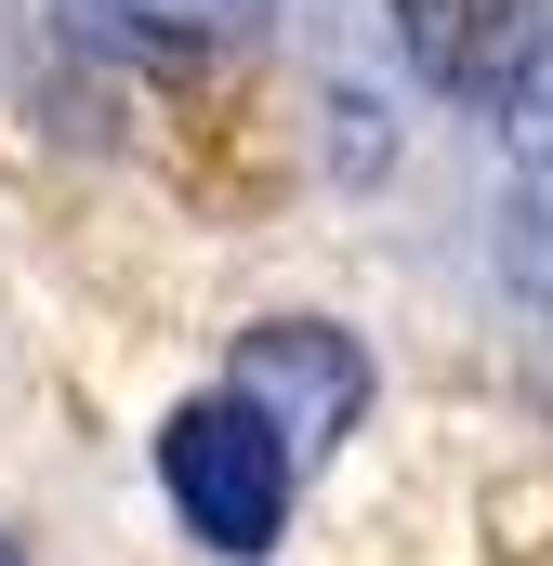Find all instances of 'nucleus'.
I'll use <instances>...</instances> for the list:
<instances>
[{
    "mask_svg": "<svg viewBox=\"0 0 553 566\" xmlns=\"http://www.w3.org/2000/svg\"><path fill=\"white\" fill-rule=\"evenodd\" d=\"M158 488H171V514H185L225 566H251L276 527H290L303 461H290V434H276L238 382H211V396H185V409L158 422Z\"/></svg>",
    "mask_w": 553,
    "mask_h": 566,
    "instance_id": "nucleus-1",
    "label": "nucleus"
},
{
    "mask_svg": "<svg viewBox=\"0 0 553 566\" xmlns=\"http://www.w3.org/2000/svg\"><path fill=\"white\" fill-rule=\"evenodd\" d=\"M225 382L290 434V461L343 448L356 409H369V356H356V329H330V316H264V329H238V369H225Z\"/></svg>",
    "mask_w": 553,
    "mask_h": 566,
    "instance_id": "nucleus-2",
    "label": "nucleus"
},
{
    "mask_svg": "<svg viewBox=\"0 0 553 566\" xmlns=\"http://www.w3.org/2000/svg\"><path fill=\"white\" fill-rule=\"evenodd\" d=\"M396 40L448 106H514L553 66V0H396Z\"/></svg>",
    "mask_w": 553,
    "mask_h": 566,
    "instance_id": "nucleus-3",
    "label": "nucleus"
},
{
    "mask_svg": "<svg viewBox=\"0 0 553 566\" xmlns=\"http://www.w3.org/2000/svg\"><path fill=\"white\" fill-rule=\"evenodd\" d=\"M501 277L528 290V303H553V171H528L501 198Z\"/></svg>",
    "mask_w": 553,
    "mask_h": 566,
    "instance_id": "nucleus-4",
    "label": "nucleus"
},
{
    "mask_svg": "<svg viewBox=\"0 0 553 566\" xmlns=\"http://www.w3.org/2000/svg\"><path fill=\"white\" fill-rule=\"evenodd\" d=\"M93 27H133V40H225V27H251L264 0H80Z\"/></svg>",
    "mask_w": 553,
    "mask_h": 566,
    "instance_id": "nucleus-5",
    "label": "nucleus"
},
{
    "mask_svg": "<svg viewBox=\"0 0 553 566\" xmlns=\"http://www.w3.org/2000/svg\"><path fill=\"white\" fill-rule=\"evenodd\" d=\"M501 133H514V158H528V171H553V66L514 93V106H501Z\"/></svg>",
    "mask_w": 553,
    "mask_h": 566,
    "instance_id": "nucleus-6",
    "label": "nucleus"
},
{
    "mask_svg": "<svg viewBox=\"0 0 553 566\" xmlns=\"http://www.w3.org/2000/svg\"><path fill=\"white\" fill-rule=\"evenodd\" d=\"M0 566H27V554H13V541H0Z\"/></svg>",
    "mask_w": 553,
    "mask_h": 566,
    "instance_id": "nucleus-7",
    "label": "nucleus"
}]
</instances>
